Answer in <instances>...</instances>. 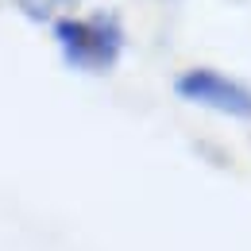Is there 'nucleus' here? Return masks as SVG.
I'll return each instance as SVG.
<instances>
[{
  "label": "nucleus",
  "mask_w": 251,
  "mask_h": 251,
  "mask_svg": "<svg viewBox=\"0 0 251 251\" xmlns=\"http://www.w3.org/2000/svg\"><path fill=\"white\" fill-rule=\"evenodd\" d=\"M16 4H20V12H24L27 20H35V24H54L58 16L70 12L74 0H16Z\"/></svg>",
  "instance_id": "3"
},
{
  "label": "nucleus",
  "mask_w": 251,
  "mask_h": 251,
  "mask_svg": "<svg viewBox=\"0 0 251 251\" xmlns=\"http://www.w3.org/2000/svg\"><path fill=\"white\" fill-rule=\"evenodd\" d=\"M170 93L189 108L213 112V116L232 120V124H251V81L220 70V66L197 62L178 70L170 81Z\"/></svg>",
  "instance_id": "2"
},
{
  "label": "nucleus",
  "mask_w": 251,
  "mask_h": 251,
  "mask_svg": "<svg viewBox=\"0 0 251 251\" xmlns=\"http://www.w3.org/2000/svg\"><path fill=\"white\" fill-rule=\"evenodd\" d=\"M50 39L58 47V58L74 74H89V77L112 74L127 50L124 20L112 8H97V12H85V16L66 12L50 24Z\"/></svg>",
  "instance_id": "1"
}]
</instances>
